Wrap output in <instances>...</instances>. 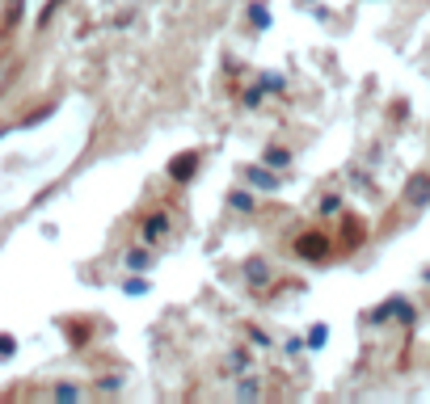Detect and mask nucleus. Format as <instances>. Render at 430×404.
I'll return each mask as SVG.
<instances>
[{"instance_id":"obj_1","label":"nucleus","mask_w":430,"mask_h":404,"mask_svg":"<svg viewBox=\"0 0 430 404\" xmlns=\"http://www.w3.org/2000/svg\"><path fill=\"white\" fill-rule=\"evenodd\" d=\"M295 253H300L304 261H325V257L334 253V240H329V232H321V227H308V232H300V240H295Z\"/></svg>"},{"instance_id":"obj_2","label":"nucleus","mask_w":430,"mask_h":404,"mask_svg":"<svg viewBox=\"0 0 430 404\" xmlns=\"http://www.w3.org/2000/svg\"><path fill=\"white\" fill-rule=\"evenodd\" d=\"M198 165H203V152H194V147H190V152H182V156L169 160V177H173V181H190Z\"/></svg>"},{"instance_id":"obj_3","label":"nucleus","mask_w":430,"mask_h":404,"mask_svg":"<svg viewBox=\"0 0 430 404\" xmlns=\"http://www.w3.org/2000/svg\"><path fill=\"white\" fill-rule=\"evenodd\" d=\"M405 202H414V207H426L430 202V177L426 173H414L409 185H405Z\"/></svg>"},{"instance_id":"obj_4","label":"nucleus","mask_w":430,"mask_h":404,"mask_svg":"<svg viewBox=\"0 0 430 404\" xmlns=\"http://www.w3.org/2000/svg\"><path fill=\"white\" fill-rule=\"evenodd\" d=\"M363 236H367V227H363V219L346 215V244H342V249H359V244H363Z\"/></svg>"},{"instance_id":"obj_5","label":"nucleus","mask_w":430,"mask_h":404,"mask_svg":"<svg viewBox=\"0 0 430 404\" xmlns=\"http://www.w3.org/2000/svg\"><path fill=\"white\" fill-rule=\"evenodd\" d=\"M165 224H169L165 215H152V219L143 224V240H160V232H165Z\"/></svg>"},{"instance_id":"obj_6","label":"nucleus","mask_w":430,"mask_h":404,"mask_svg":"<svg viewBox=\"0 0 430 404\" xmlns=\"http://www.w3.org/2000/svg\"><path fill=\"white\" fill-rule=\"evenodd\" d=\"M17 17H21V0H9V17H4V30H13V26H17Z\"/></svg>"}]
</instances>
